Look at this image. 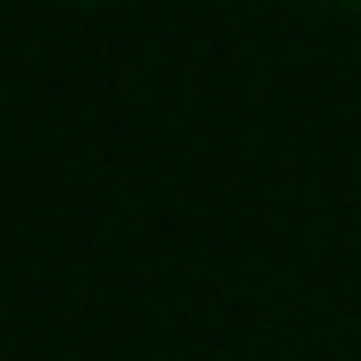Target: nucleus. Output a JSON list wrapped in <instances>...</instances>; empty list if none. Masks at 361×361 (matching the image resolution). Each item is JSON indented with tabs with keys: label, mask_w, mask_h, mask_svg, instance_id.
Returning a JSON list of instances; mask_svg holds the SVG:
<instances>
[{
	"label": "nucleus",
	"mask_w": 361,
	"mask_h": 361,
	"mask_svg": "<svg viewBox=\"0 0 361 361\" xmlns=\"http://www.w3.org/2000/svg\"><path fill=\"white\" fill-rule=\"evenodd\" d=\"M70 6H102V0H70Z\"/></svg>",
	"instance_id": "obj_1"
},
{
	"label": "nucleus",
	"mask_w": 361,
	"mask_h": 361,
	"mask_svg": "<svg viewBox=\"0 0 361 361\" xmlns=\"http://www.w3.org/2000/svg\"><path fill=\"white\" fill-rule=\"evenodd\" d=\"M355 6H361V0H355Z\"/></svg>",
	"instance_id": "obj_2"
}]
</instances>
